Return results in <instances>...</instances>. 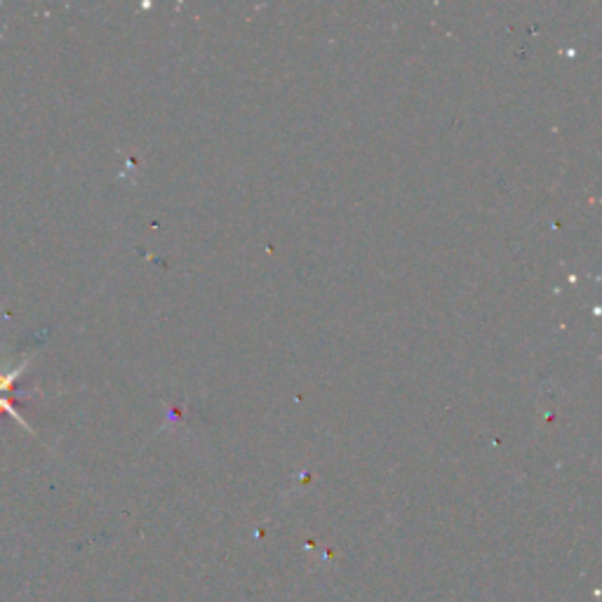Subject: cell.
I'll return each mask as SVG.
<instances>
[{
  "label": "cell",
  "instance_id": "6da1fadb",
  "mask_svg": "<svg viewBox=\"0 0 602 602\" xmlns=\"http://www.w3.org/2000/svg\"><path fill=\"white\" fill-rule=\"evenodd\" d=\"M29 363H31V360L24 358L22 363H19L12 372H3V370H0V396H8L10 398L12 393H15L17 381L22 379V374L26 372V367H29Z\"/></svg>",
  "mask_w": 602,
  "mask_h": 602
},
{
  "label": "cell",
  "instance_id": "7a4b0ae2",
  "mask_svg": "<svg viewBox=\"0 0 602 602\" xmlns=\"http://www.w3.org/2000/svg\"><path fill=\"white\" fill-rule=\"evenodd\" d=\"M0 412H8V414H10V417H15V419L19 421V424H22V426L26 428V431H29V433H33V428L29 426V421H24V419H22V414H19V412H17V407H15V400H12V398H8V396H0Z\"/></svg>",
  "mask_w": 602,
  "mask_h": 602
}]
</instances>
